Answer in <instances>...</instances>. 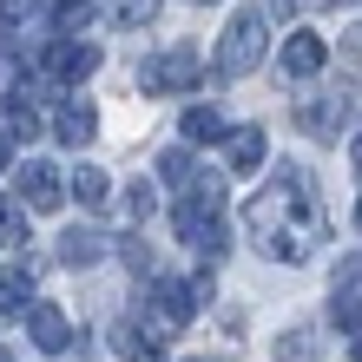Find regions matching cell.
<instances>
[{
	"label": "cell",
	"mask_w": 362,
	"mask_h": 362,
	"mask_svg": "<svg viewBox=\"0 0 362 362\" xmlns=\"http://www.w3.org/2000/svg\"><path fill=\"white\" fill-rule=\"evenodd\" d=\"M66 185H73V198L86 204V211H105V204H112V178H105V172H93V165H79Z\"/></svg>",
	"instance_id": "cell-13"
},
{
	"label": "cell",
	"mask_w": 362,
	"mask_h": 362,
	"mask_svg": "<svg viewBox=\"0 0 362 362\" xmlns=\"http://www.w3.org/2000/svg\"><path fill=\"white\" fill-rule=\"evenodd\" d=\"M323 59H329V47H323L310 27H296V33L284 40V59H276V66H284V79H296V86H303V79L323 73Z\"/></svg>",
	"instance_id": "cell-6"
},
{
	"label": "cell",
	"mask_w": 362,
	"mask_h": 362,
	"mask_svg": "<svg viewBox=\"0 0 362 362\" xmlns=\"http://www.w3.org/2000/svg\"><path fill=\"white\" fill-rule=\"evenodd\" d=\"M198 7H218V0H198Z\"/></svg>",
	"instance_id": "cell-27"
},
{
	"label": "cell",
	"mask_w": 362,
	"mask_h": 362,
	"mask_svg": "<svg viewBox=\"0 0 362 362\" xmlns=\"http://www.w3.org/2000/svg\"><path fill=\"white\" fill-rule=\"evenodd\" d=\"M158 172L172 178V185H185V178H191V152H185V145H172V152H158Z\"/></svg>",
	"instance_id": "cell-20"
},
{
	"label": "cell",
	"mask_w": 362,
	"mask_h": 362,
	"mask_svg": "<svg viewBox=\"0 0 362 362\" xmlns=\"http://www.w3.org/2000/svg\"><path fill=\"white\" fill-rule=\"evenodd\" d=\"M7 316H27V276L20 270H0V323Z\"/></svg>",
	"instance_id": "cell-16"
},
{
	"label": "cell",
	"mask_w": 362,
	"mask_h": 362,
	"mask_svg": "<svg viewBox=\"0 0 362 362\" xmlns=\"http://www.w3.org/2000/svg\"><path fill=\"white\" fill-rule=\"evenodd\" d=\"M27 336H33V349L66 356V343H73V323H66V310H59V303H27Z\"/></svg>",
	"instance_id": "cell-8"
},
{
	"label": "cell",
	"mask_w": 362,
	"mask_h": 362,
	"mask_svg": "<svg viewBox=\"0 0 362 362\" xmlns=\"http://www.w3.org/2000/svg\"><path fill=\"white\" fill-rule=\"evenodd\" d=\"M119 257H125V270H152V250H145L139 238H125V244H119Z\"/></svg>",
	"instance_id": "cell-22"
},
{
	"label": "cell",
	"mask_w": 362,
	"mask_h": 362,
	"mask_svg": "<svg viewBox=\"0 0 362 362\" xmlns=\"http://www.w3.org/2000/svg\"><path fill=\"white\" fill-rule=\"evenodd\" d=\"M178 132H185V145H218V139L230 132V125H224V112H218V105H191Z\"/></svg>",
	"instance_id": "cell-11"
},
{
	"label": "cell",
	"mask_w": 362,
	"mask_h": 362,
	"mask_svg": "<svg viewBox=\"0 0 362 362\" xmlns=\"http://www.w3.org/2000/svg\"><path fill=\"white\" fill-rule=\"evenodd\" d=\"M356 224H362V204H356Z\"/></svg>",
	"instance_id": "cell-28"
},
{
	"label": "cell",
	"mask_w": 362,
	"mask_h": 362,
	"mask_svg": "<svg viewBox=\"0 0 362 362\" xmlns=\"http://www.w3.org/2000/svg\"><path fill=\"white\" fill-rule=\"evenodd\" d=\"M112 349H119V362H165V349H152L132 323H119V329H112Z\"/></svg>",
	"instance_id": "cell-15"
},
{
	"label": "cell",
	"mask_w": 362,
	"mask_h": 362,
	"mask_svg": "<svg viewBox=\"0 0 362 362\" xmlns=\"http://www.w3.org/2000/svg\"><path fill=\"white\" fill-rule=\"evenodd\" d=\"M13 165V132H0V172Z\"/></svg>",
	"instance_id": "cell-24"
},
{
	"label": "cell",
	"mask_w": 362,
	"mask_h": 362,
	"mask_svg": "<svg viewBox=\"0 0 362 362\" xmlns=\"http://www.w3.org/2000/svg\"><path fill=\"white\" fill-rule=\"evenodd\" d=\"M40 66H47V79H93L99 73V47H86V40H53Z\"/></svg>",
	"instance_id": "cell-7"
},
{
	"label": "cell",
	"mask_w": 362,
	"mask_h": 362,
	"mask_svg": "<svg viewBox=\"0 0 362 362\" xmlns=\"http://www.w3.org/2000/svg\"><path fill=\"white\" fill-rule=\"evenodd\" d=\"M349 86H336V93H323V99H310V105H296V125H303L310 139H336L343 132V119H349Z\"/></svg>",
	"instance_id": "cell-5"
},
{
	"label": "cell",
	"mask_w": 362,
	"mask_h": 362,
	"mask_svg": "<svg viewBox=\"0 0 362 362\" xmlns=\"http://www.w3.org/2000/svg\"><path fill=\"white\" fill-rule=\"evenodd\" d=\"M53 139L73 145V152H79V145H93V139H99V105H86V99L59 105V112H53Z\"/></svg>",
	"instance_id": "cell-9"
},
{
	"label": "cell",
	"mask_w": 362,
	"mask_h": 362,
	"mask_svg": "<svg viewBox=\"0 0 362 362\" xmlns=\"http://www.w3.org/2000/svg\"><path fill=\"white\" fill-rule=\"evenodd\" d=\"M105 257V244H99V230H66L59 238V264H73V270H86Z\"/></svg>",
	"instance_id": "cell-14"
},
{
	"label": "cell",
	"mask_w": 362,
	"mask_h": 362,
	"mask_svg": "<svg viewBox=\"0 0 362 362\" xmlns=\"http://www.w3.org/2000/svg\"><path fill=\"white\" fill-rule=\"evenodd\" d=\"M0 362H13V349H7V343H0Z\"/></svg>",
	"instance_id": "cell-26"
},
{
	"label": "cell",
	"mask_w": 362,
	"mask_h": 362,
	"mask_svg": "<svg viewBox=\"0 0 362 362\" xmlns=\"http://www.w3.org/2000/svg\"><path fill=\"white\" fill-rule=\"evenodd\" d=\"M125 218H132V224H139V218H152V185H139V178H132V191H125Z\"/></svg>",
	"instance_id": "cell-21"
},
{
	"label": "cell",
	"mask_w": 362,
	"mask_h": 362,
	"mask_svg": "<svg viewBox=\"0 0 362 362\" xmlns=\"http://www.w3.org/2000/svg\"><path fill=\"white\" fill-rule=\"evenodd\" d=\"M0 244L7 250L27 244V218H20V204H7V198H0Z\"/></svg>",
	"instance_id": "cell-19"
},
{
	"label": "cell",
	"mask_w": 362,
	"mask_h": 362,
	"mask_svg": "<svg viewBox=\"0 0 362 362\" xmlns=\"http://www.w3.org/2000/svg\"><path fill=\"white\" fill-rule=\"evenodd\" d=\"M86 20H93V0H53V27L66 33V40L86 27Z\"/></svg>",
	"instance_id": "cell-17"
},
{
	"label": "cell",
	"mask_w": 362,
	"mask_h": 362,
	"mask_svg": "<svg viewBox=\"0 0 362 362\" xmlns=\"http://www.w3.org/2000/svg\"><path fill=\"white\" fill-rule=\"evenodd\" d=\"M349 158H356V172H362V132H356V152H349Z\"/></svg>",
	"instance_id": "cell-25"
},
{
	"label": "cell",
	"mask_w": 362,
	"mask_h": 362,
	"mask_svg": "<svg viewBox=\"0 0 362 362\" xmlns=\"http://www.w3.org/2000/svg\"><path fill=\"white\" fill-rule=\"evenodd\" d=\"M224 158H230V172H257L264 165V125H238V132H230V145H224Z\"/></svg>",
	"instance_id": "cell-10"
},
{
	"label": "cell",
	"mask_w": 362,
	"mask_h": 362,
	"mask_svg": "<svg viewBox=\"0 0 362 362\" xmlns=\"http://www.w3.org/2000/svg\"><path fill=\"white\" fill-rule=\"evenodd\" d=\"M139 86L145 93H191V86H198V53L178 47V53L145 59V66H139Z\"/></svg>",
	"instance_id": "cell-3"
},
{
	"label": "cell",
	"mask_w": 362,
	"mask_h": 362,
	"mask_svg": "<svg viewBox=\"0 0 362 362\" xmlns=\"http://www.w3.org/2000/svg\"><path fill=\"white\" fill-rule=\"evenodd\" d=\"M0 105H20V66L0 59Z\"/></svg>",
	"instance_id": "cell-23"
},
{
	"label": "cell",
	"mask_w": 362,
	"mask_h": 362,
	"mask_svg": "<svg viewBox=\"0 0 362 362\" xmlns=\"http://www.w3.org/2000/svg\"><path fill=\"white\" fill-rule=\"evenodd\" d=\"M158 7H165V0H112V13L125 20V27H152Z\"/></svg>",
	"instance_id": "cell-18"
},
{
	"label": "cell",
	"mask_w": 362,
	"mask_h": 362,
	"mask_svg": "<svg viewBox=\"0 0 362 362\" xmlns=\"http://www.w3.org/2000/svg\"><path fill=\"white\" fill-rule=\"evenodd\" d=\"M316 356H323V336H316L310 323H296V329L276 336V362H316Z\"/></svg>",
	"instance_id": "cell-12"
},
{
	"label": "cell",
	"mask_w": 362,
	"mask_h": 362,
	"mask_svg": "<svg viewBox=\"0 0 362 362\" xmlns=\"http://www.w3.org/2000/svg\"><path fill=\"white\" fill-rule=\"evenodd\" d=\"M59 185H66V178H59L47 158H27V165H20V178H13V191H20V204H27V211H59V204H66V191H59Z\"/></svg>",
	"instance_id": "cell-4"
},
{
	"label": "cell",
	"mask_w": 362,
	"mask_h": 362,
	"mask_svg": "<svg viewBox=\"0 0 362 362\" xmlns=\"http://www.w3.org/2000/svg\"><path fill=\"white\" fill-rule=\"evenodd\" d=\"M264 66V13H238L218 33V79H250Z\"/></svg>",
	"instance_id": "cell-2"
},
{
	"label": "cell",
	"mask_w": 362,
	"mask_h": 362,
	"mask_svg": "<svg viewBox=\"0 0 362 362\" xmlns=\"http://www.w3.org/2000/svg\"><path fill=\"white\" fill-rule=\"evenodd\" d=\"M244 224H250V238H257V250H264V257H276V264H303L310 244L329 230L323 198H316V178L303 172V165H284L276 185L250 198Z\"/></svg>",
	"instance_id": "cell-1"
}]
</instances>
